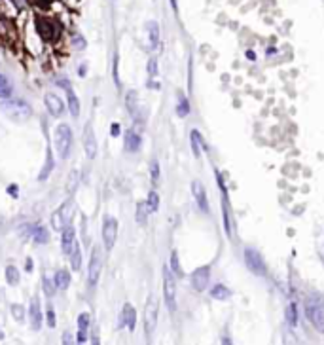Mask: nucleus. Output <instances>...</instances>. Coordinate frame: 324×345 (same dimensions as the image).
<instances>
[{"instance_id": "4468645a", "label": "nucleus", "mask_w": 324, "mask_h": 345, "mask_svg": "<svg viewBox=\"0 0 324 345\" xmlns=\"http://www.w3.org/2000/svg\"><path fill=\"white\" fill-rule=\"evenodd\" d=\"M44 103H46V108L50 110V114L55 116V118H59V116L65 112V104L61 101V97H57L55 93H46Z\"/></svg>"}, {"instance_id": "c756f323", "label": "nucleus", "mask_w": 324, "mask_h": 345, "mask_svg": "<svg viewBox=\"0 0 324 345\" xmlns=\"http://www.w3.org/2000/svg\"><path fill=\"white\" fill-rule=\"evenodd\" d=\"M176 114L180 116V118H186L188 114H190V103H188V99L184 95H178V103H176Z\"/></svg>"}, {"instance_id": "20e7f679", "label": "nucleus", "mask_w": 324, "mask_h": 345, "mask_svg": "<svg viewBox=\"0 0 324 345\" xmlns=\"http://www.w3.org/2000/svg\"><path fill=\"white\" fill-rule=\"evenodd\" d=\"M163 298H165L167 309L174 313L176 311V281L167 266L163 268Z\"/></svg>"}, {"instance_id": "5701e85b", "label": "nucleus", "mask_w": 324, "mask_h": 345, "mask_svg": "<svg viewBox=\"0 0 324 345\" xmlns=\"http://www.w3.org/2000/svg\"><path fill=\"white\" fill-rule=\"evenodd\" d=\"M70 266H72V269L74 271H78L80 268H82V250H80V245H78V241H74V245H72V250H70Z\"/></svg>"}, {"instance_id": "f704fd0d", "label": "nucleus", "mask_w": 324, "mask_h": 345, "mask_svg": "<svg viewBox=\"0 0 324 345\" xmlns=\"http://www.w3.org/2000/svg\"><path fill=\"white\" fill-rule=\"evenodd\" d=\"M148 207H146V201H140L138 205H136V220H138V224H146V218H148Z\"/></svg>"}, {"instance_id": "f3484780", "label": "nucleus", "mask_w": 324, "mask_h": 345, "mask_svg": "<svg viewBox=\"0 0 324 345\" xmlns=\"http://www.w3.org/2000/svg\"><path fill=\"white\" fill-rule=\"evenodd\" d=\"M76 241V231H74V228L72 226H67V228H63L61 230V247H63V252L65 254H70V250H72V245Z\"/></svg>"}, {"instance_id": "7c9ffc66", "label": "nucleus", "mask_w": 324, "mask_h": 345, "mask_svg": "<svg viewBox=\"0 0 324 345\" xmlns=\"http://www.w3.org/2000/svg\"><path fill=\"white\" fill-rule=\"evenodd\" d=\"M6 281H8L10 287H16L17 283H19V269H17L16 266H8L6 268Z\"/></svg>"}, {"instance_id": "c9c22d12", "label": "nucleus", "mask_w": 324, "mask_h": 345, "mask_svg": "<svg viewBox=\"0 0 324 345\" xmlns=\"http://www.w3.org/2000/svg\"><path fill=\"white\" fill-rule=\"evenodd\" d=\"M42 288H44V292L48 294V296H53V292H55V281L51 279V277H48L46 273H44V277H42Z\"/></svg>"}, {"instance_id": "4be33fe9", "label": "nucleus", "mask_w": 324, "mask_h": 345, "mask_svg": "<svg viewBox=\"0 0 324 345\" xmlns=\"http://www.w3.org/2000/svg\"><path fill=\"white\" fill-rule=\"evenodd\" d=\"M53 281H55V287L59 288V290H67L68 287H70V273H68L67 269H59L55 277H53Z\"/></svg>"}, {"instance_id": "aec40b11", "label": "nucleus", "mask_w": 324, "mask_h": 345, "mask_svg": "<svg viewBox=\"0 0 324 345\" xmlns=\"http://www.w3.org/2000/svg\"><path fill=\"white\" fill-rule=\"evenodd\" d=\"M190 144H191V152H193L195 157H199V155H201V146L207 150V144L203 142L201 133H199V131H195V129L190 133Z\"/></svg>"}, {"instance_id": "a18cd8bd", "label": "nucleus", "mask_w": 324, "mask_h": 345, "mask_svg": "<svg viewBox=\"0 0 324 345\" xmlns=\"http://www.w3.org/2000/svg\"><path fill=\"white\" fill-rule=\"evenodd\" d=\"M27 269H29V271L33 269V260H27Z\"/></svg>"}, {"instance_id": "39448f33", "label": "nucleus", "mask_w": 324, "mask_h": 345, "mask_svg": "<svg viewBox=\"0 0 324 345\" xmlns=\"http://www.w3.org/2000/svg\"><path fill=\"white\" fill-rule=\"evenodd\" d=\"M157 311H159V304H157V298L150 296L148 302H146V307H144V332H146V338L150 340L157 325Z\"/></svg>"}, {"instance_id": "9b49d317", "label": "nucleus", "mask_w": 324, "mask_h": 345, "mask_svg": "<svg viewBox=\"0 0 324 345\" xmlns=\"http://www.w3.org/2000/svg\"><path fill=\"white\" fill-rule=\"evenodd\" d=\"M36 31L44 40H53L57 36V33H59V27L51 19L36 18Z\"/></svg>"}, {"instance_id": "cd10ccee", "label": "nucleus", "mask_w": 324, "mask_h": 345, "mask_svg": "<svg viewBox=\"0 0 324 345\" xmlns=\"http://www.w3.org/2000/svg\"><path fill=\"white\" fill-rule=\"evenodd\" d=\"M46 163H44V167H42V171L38 174V180H46L48 176H50L51 169H53V157H51V148H48V154H46Z\"/></svg>"}, {"instance_id": "423d86ee", "label": "nucleus", "mask_w": 324, "mask_h": 345, "mask_svg": "<svg viewBox=\"0 0 324 345\" xmlns=\"http://www.w3.org/2000/svg\"><path fill=\"white\" fill-rule=\"evenodd\" d=\"M118 239V220L114 216H104L102 220V243H104V249L110 250L114 249Z\"/></svg>"}, {"instance_id": "473e14b6", "label": "nucleus", "mask_w": 324, "mask_h": 345, "mask_svg": "<svg viewBox=\"0 0 324 345\" xmlns=\"http://www.w3.org/2000/svg\"><path fill=\"white\" fill-rule=\"evenodd\" d=\"M286 321H288L290 326H298V307L294 302H290L288 307H286Z\"/></svg>"}, {"instance_id": "ddd939ff", "label": "nucleus", "mask_w": 324, "mask_h": 345, "mask_svg": "<svg viewBox=\"0 0 324 345\" xmlns=\"http://www.w3.org/2000/svg\"><path fill=\"white\" fill-rule=\"evenodd\" d=\"M29 319H31V326L33 330H40L42 328V307H40V298L34 296L29 306Z\"/></svg>"}, {"instance_id": "dca6fc26", "label": "nucleus", "mask_w": 324, "mask_h": 345, "mask_svg": "<svg viewBox=\"0 0 324 345\" xmlns=\"http://www.w3.org/2000/svg\"><path fill=\"white\" fill-rule=\"evenodd\" d=\"M119 321H121V325H125V326L129 328L131 332L135 330L136 311H135V307H133L131 304H125V306H123V309H121V315H119Z\"/></svg>"}, {"instance_id": "79ce46f5", "label": "nucleus", "mask_w": 324, "mask_h": 345, "mask_svg": "<svg viewBox=\"0 0 324 345\" xmlns=\"http://www.w3.org/2000/svg\"><path fill=\"white\" fill-rule=\"evenodd\" d=\"M169 2H171V8H172L174 12H178V2H176V0H169Z\"/></svg>"}, {"instance_id": "f8f14e48", "label": "nucleus", "mask_w": 324, "mask_h": 345, "mask_svg": "<svg viewBox=\"0 0 324 345\" xmlns=\"http://www.w3.org/2000/svg\"><path fill=\"white\" fill-rule=\"evenodd\" d=\"M84 150H85V155L89 157V159H95L97 157V138H95V131H93V127H91V123H87L84 129Z\"/></svg>"}, {"instance_id": "a878e982", "label": "nucleus", "mask_w": 324, "mask_h": 345, "mask_svg": "<svg viewBox=\"0 0 324 345\" xmlns=\"http://www.w3.org/2000/svg\"><path fill=\"white\" fill-rule=\"evenodd\" d=\"M210 296L214 298V300H229L231 298V290L228 288V287H224V285H216V287H212V290H210Z\"/></svg>"}, {"instance_id": "f257e3e1", "label": "nucleus", "mask_w": 324, "mask_h": 345, "mask_svg": "<svg viewBox=\"0 0 324 345\" xmlns=\"http://www.w3.org/2000/svg\"><path fill=\"white\" fill-rule=\"evenodd\" d=\"M305 317L317 332L324 334V302L319 296H311L305 300Z\"/></svg>"}, {"instance_id": "6ab92c4d", "label": "nucleus", "mask_w": 324, "mask_h": 345, "mask_svg": "<svg viewBox=\"0 0 324 345\" xmlns=\"http://www.w3.org/2000/svg\"><path fill=\"white\" fill-rule=\"evenodd\" d=\"M125 150L127 152H138L140 150V135L136 131H125Z\"/></svg>"}, {"instance_id": "2f4dec72", "label": "nucleus", "mask_w": 324, "mask_h": 345, "mask_svg": "<svg viewBox=\"0 0 324 345\" xmlns=\"http://www.w3.org/2000/svg\"><path fill=\"white\" fill-rule=\"evenodd\" d=\"M136 91H127V97H125V104H127V108H129V112H131V116L136 118Z\"/></svg>"}, {"instance_id": "7ed1b4c3", "label": "nucleus", "mask_w": 324, "mask_h": 345, "mask_svg": "<svg viewBox=\"0 0 324 345\" xmlns=\"http://www.w3.org/2000/svg\"><path fill=\"white\" fill-rule=\"evenodd\" d=\"M102 264H104V256H102L101 247H93L91 256H89V268H87V283L89 287H95L99 283V277L102 271Z\"/></svg>"}, {"instance_id": "9d476101", "label": "nucleus", "mask_w": 324, "mask_h": 345, "mask_svg": "<svg viewBox=\"0 0 324 345\" xmlns=\"http://www.w3.org/2000/svg\"><path fill=\"white\" fill-rule=\"evenodd\" d=\"M190 281H191V287H193L197 292H203L205 288L209 287V281H210V268H209V266L197 268V269L191 273Z\"/></svg>"}, {"instance_id": "a211bd4d", "label": "nucleus", "mask_w": 324, "mask_h": 345, "mask_svg": "<svg viewBox=\"0 0 324 345\" xmlns=\"http://www.w3.org/2000/svg\"><path fill=\"white\" fill-rule=\"evenodd\" d=\"M91 325V317H89V313H82L80 317H78V336H76V342L78 344H84L85 340H87V328Z\"/></svg>"}, {"instance_id": "ea45409f", "label": "nucleus", "mask_w": 324, "mask_h": 345, "mask_svg": "<svg viewBox=\"0 0 324 345\" xmlns=\"http://www.w3.org/2000/svg\"><path fill=\"white\" fill-rule=\"evenodd\" d=\"M46 315H48V326L53 328V326H55V313H53V309H51V307H48Z\"/></svg>"}, {"instance_id": "a19ab883", "label": "nucleus", "mask_w": 324, "mask_h": 345, "mask_svg": "<svg viewBox=\"0 0 324 345\" xmlns=\"http://www.w3.org/2000/svg\"><path fill=\"white\" fill-rule=\"evenodd\" d=\"M118 135H119V125L114 123V125H112V137H118Z\"/></svg>"}, {"instance_id": "58836bf2", "label": "nucleus", "mask_w": 324, "mask_h": 345, "mask_svg": "<svg viewBox=\"0 0 324 345\" xmlns=\"http://www.w3.org/2000/svg\"><path fill=\"white\" fill-rule=\"evenodd\" d=\"M148 74H150V76H155V74H157V61H155V59H150V61H148Z\"/></svg>"}, {"instance_id": "e433bc0d", "label": "nucleus", "mask_w": 324, "mask_h": 345, "mask_svg": "<svg viewBox=\"0 0 324 345\" xmlns=\"http://www.w3.org/2000/svg\"><path fill=\"white\" fill-rule=\"evenodd\" d=\"M12 315H14V319L16 321H23V315H25V311H23V306H19V304H14L12 306Z\"/></svg>"}, {"instance_id": "c85d7f7f", "label": "nucleus", "mask_w": 324, "mask_h": 345, "mask_svg": "<svg viewBox=\"0 0 324 345\" xmlns=\"http://www.w3.org/2000/svg\"><path fill=\"white\" fill-rule=\"evenodd\" d=\"M169 269L174 273L176 277H182L184 275V271H182V268H180V262H178V252L176 250H172L171 252V264H169Z\"/></svg>"}, {"instance_id": "f03ea898", "label": "nucleus", "mask_w": 324, "mask_h": 345, "mask_svg": "<svg viewBox=\"0 0 324 345\" xmlns=\"http://www.w3.org/2000/svg\"><path fill=\"white\" fill-rule=\"evenodd\" d=\"M53 142H55V150L63 159H67L72 152V131L67 123H59L55 127L53 133Z\"/></svg>"}, {"instance_id": "b1692460", "label": "nucleus", "mask_w": 324, "mask_h": 345, "mask_svg": "<svg viewBox=\"0 0 324 345\" xmlns=\"http://www.w3.org/2000/svg\"><path fill=\"white\" fill-rule=\"evenodd\" d=\"M12 93H14V86H12L10 78L4 76V74H0V99L6 101V99L12 97Z\"/></svg>"}, {"instance_id": "412c9836", "label": "nucleus", "mask_w": 324, "mask_h": 345, "mask_svg": "<svg viewBox=\"0 0 324 345\" xmlns=\"http://www.w3.org/2000/svg\"><path fill=\"white\" fill-rule=\"evenodd\" d=\"M67 103H68V110H70L72 118H78V116H80V101H78L76 93H74L70 87H67Z\"/></svg>"}, {"instance_id": "2eb2a0df", "label": "nucleus", "mask_w": 324, "mask_h": 345, "mask_svg": "<svg viewBox=\"0 0 324 345\" xmlns=\"http://www.w3.org/2000/svg\"><path fill=\"white\" fill-rule=\"evenodd\" d=\"M191 193H193V197H195L197 207L201 209L203 212H209V199H207V192H205L203 184H201L199 180L191 182Z\"/></svg>"}, {"instance_id": "0eeeda50", "label": "nucleus", "mask_w": 324, "mask_h": 345, "mask_svg": "<svg viewBox=\"0 0 324 345\" xmlns=\"http://www.w3.org/2000/svg\"><path fill=\"white\" fill-rule=\"evenodd\" d=\"M4 112L10 116V118H16V120H25L31 116V106L21 101V99H14V101H8L4 103Z\"/></svg>"}, {"instance_id": "1a4fd4ad", "label": "nucleus", "mask_w": 324, "mask_h": 345, "mask_svg": "<svg viewBox=\"0 0 324 345\" xmlns=\"http://www.w3.org/2000/svg\"><path fill=\"white\" fill-rule=\"evenodd\" d=\"M70 218H72V201L68 199L65 205H61V207L51 214V226H53V230L61 231L63 228H67L68 226Z\"/></svg>"}, {"instance_id": "37998d69", "label": "nucleus", "mask_w": 324, "mask_h": 345, "mask_svg": "<svg viewBox=\"0 0 324 345\" xmlns=\"http://www.w3.org/2000/svg\"><path fill=\"white\" fill-rule=\"evenodd\" d=\"M247 59H250V61H254V59H256V53H254V52H250V50H248V52H247Z\"/></svg>"}, {"instance_id": "c03bdc74", "label": "nucleus", "mask_w": 324, "mask_h": 345, "mask_svg": "<svg viewBox=\"0 0 324 345\" xmlns=\"http://www.w3.org/2000/svg\"><path fill=\"white\" fill-rule=\"evenodd\" d=\"M8 192H10V195H17V186H14V184H12Z\"/></svg>"}, {"instance_id": "6e6552de", "label": "nucleus", "mask_w": 324, "mask_h": 345, "mask_svg": "<svg viewBox=\"0 0 324 345\" xmlns=\"http://www.w3.org/2000/svg\"><path fill=\"white\" fill-rule=\"evenodd\" d=\"M245 264H247V268L254 273V275H260L264 277L266 275V264H264V260H262V254L254 250V249H245Z\"/></svg>"}, {"instance_id": "72a5a7b5", "label": "nucleus", "mask_w": 324, "mask_h": 345, "mask_svg": "<svg viewBox=\"0 0 324 345\" xmlns=\"http://www.w3.org/2000/svg\"><path fill=\"white\" fill-rule=\"evenodd\" d=\"M146 207L150 212H155L157 209H159V195H157V192H148V197H146Z\"/></svg>"}, {"instance_id": "393cba45", "label": "nucleus", "mask_w": 324, "mask_h": 345, "mask_svg": "<svg viewBox=\"0 0 324 345\" xmlns=\"http://www.w3.org/2000/svg\"><path fill=\"white\" fill-rule=\"evenodd\" d=\"M31 235H33L34 241L40 243V245L50 241V233H48V230L42 228V226H33V228H31Z\"/></svg>"}, {"instance_id": "bb28decb", "label": "nucleus", "mask_w": 324, "mask_h": 345, "mask_svg": "<svg viewBox=\"0 0 324 345\" xmlns=\"http://www.w3.org/2000/svg\"><path fill=\"white\" fill-rule=\"evenodd\" d=\"M148 38H150V46L155 48L157 42H159V25L155 21H150L148 23Z\"/></svg>"}, {"instance_id": "4c0bfd02", "label": "nucleus", "mask_w": 324, "mask_h": 345, "mask_svg": "<svg viewBox=\"0 0 324 345\" xmlns=\"http://www.w3.org/2000/svg\"><path fill=\"white\" fill-rule=\"evenodd\" d=\"M150 176H152L153 182H157V178H159V163L153 159L152 165H150Z\"/></svg>"}]
</instances>
